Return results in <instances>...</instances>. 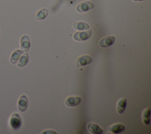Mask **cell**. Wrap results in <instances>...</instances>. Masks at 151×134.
<instances>
[{
	"label": "cell",
	"instance_id": "obj_3",
	"mask_svg": "<svg viewBox=\"0 0 151 134\" xmlns=\"http://www.w3.org/2000/svg\"><path fill=\"white\" fill-rule=\"evenodd\" d=\"M94 8V5L91 2L84 1L79 4L77 7L76 10L78 12H84Z\"/></svg>",
	"mask_w": 151,
	"mask_h": 134
},
{
	"label": "cell",
	"instance_id": "obj_16",
	"mask_svg": "<svg viewBox=\"0 0 151 134\" xmlns=\"http://www.w3.org/2000/svg\"><path fill=\"white\" fill-rule=\"evenodd\" d=\"M48 14V9L47 8H42L35 15V18L37 20H42L46 18Z\"/></svg>",
	"mask_w": 151,
	"mask_h": 134
},
{
	"label": "cell",
	"instance_id": "obj_10",
	"mask_svg": "<svg viewBox=\"0 0 151 134\" xmlns=\"http://www.w3.org/2000/svg\"><path fill=\"white\" fill-rule=\"evenodd\" d=\"M88 130L93 134H101L103 133V130L99 126L94 123H89L87 124Z\"/></svg>",
	"mask_w": 151,
	"mask_h": 134
},
{
	"label": "cell",
	"instance_id": "obj_17",
	"mask_svg": "<svg viewBox=\"0 0 151 134\" xmlns=\"http://www.w3.org/2000/svg\"><path fill=\"white\" fill-rule=\"evenodd\" d=\"M133 1H144V0H133Z\"/></svg>",
	"mask_w": 151,
	"mask_h": 134
},
{
	"label": "cell",
	"instance_id": "obj_12",
	"mask_svg": "<svg viewBox=\"0 0 151 134\" xmlns=\"http://www.w3.org/2000/svg\"><path fill=\"white\" fill-rule=\"evenodd\" d=\"M23 51L21 50H15L11 54L10 57V62L12 64H15L18 61L20 56L23 53Z\"/></svg>",
	"mask_w": 151,
	"mask_h": 134
},
{
	"label": "cell",
	"instance_id": "obj_1",
	"mask_svg": "<svg viewBox=\"0 0 151 134\" xmlns=\"http://www.w3.org/2000/svg\"><path fill=\"white\" fill-rule=\"evenodd\" d=\"M92 33V30L90 29V30H88L87 31H78L76 32L74 34L73 38L76 41H84L89 38Z\"/></svg>",
	"mask_w": 151,
	"mask_h": 134
},
{
	"label": "cell",
	"instance_id": "obj_9",
	"mask_svg": "<svg viewBox=\"0 0 151 134\" xmlns=\"http://www.w3.org/2000/svg\"><path fill=\"white\" fill-rule=\"evenodd\" d=\"M109 130L113 133H119L124 130V126L120 123H114L108 128Z\"/></svg>",
	"mask_w": 151,
	"mask_h": 134
},
{
	"label": "cell",
	"instance_id": "obj_11",
	"mask_svg": "<svg viewBox=\"0 0 151 134\" xmlns=\"http://www.w3.org/2000/svg\"><path fill=\"white\" fill-rule=\"evenodd\" d=\"M127 100L126 98H121L117 103V112L118 113H122L124 111L126 106Z\"/></svg>",
	"mask_w": 151,
	"mask_h": 134
},
{
	"label": "cell",
	"instance_id": "obj_6",
	"mask_svg": "<svg viewBox=\"0 0 151 134\" xmlns=\"http://www.w3.org/2000/svg\"><path fill=\"white\" fill-rule=\"evenodd\" d=\"M91 61V58L88 55H83L79 57L76 61V65L77 67L84 66L89 64Z\"/></svg>",
	"mask_w": 151,
	"mask_h": 134
},
{
	"label": "cell",
	"instance_id": "obj_15",
	"mask_svg": "<svg viewBox=\"0 0 151 134\" xmlns=\"http://www.w3.org/2000/svg\"><path fill=\"white\" fill-rule=\"evenodd\" d=\"M150 110L149 108H146L142 113V120L143 123L147 125L150 123Z\"/></svg>",
	"mask_w": 151,
	"mask_h": 134
},
{
	"label": "cell",
	"instance_id": "obj_2",
	"mask_svg": "<svg viewBox=\"0 0 151 134\" xmlns=\"http://www.w3.org/2000/svg\"><path fill=\"white\" fill-rule=\"evenodd\" d=\"M11 126L14 129H18L21 125V119L20 115L17 113H14L12 115L9 120Z\"/></svg>",
	"mask_w": 151,
	"mask_h": 134
},
{
	"label": "cell",
	"instance_id": "obj_8",
	"mask_svg": "<svg viewBox=\"0 0 151 134\" xmlns=\"http://www.w3.org/2000/svg\"><path fill=\"white\" fill-rule=\"evenodd\" d=\"M81 102V98L78 96H70L65 100V104L70 107H74L78 105Z\"/></svg>",
	"mask_w": 151,
	"mask_h": 134
},
{
	"label": "cell",
	"instance_id": "obj_4",
	"mask_svg": "<svg viewBox=\"0 0 151 134\" xmlns=\"http://www.w3.org/2000/svg\"><path fill=\"white\" fill-rule=\"evenodd\" d=\"M20 46L21 50L23 51H27L30 48V40L28 35H24L20 40Z\"/></svg>",
	"mask_w": 151,
	"mask_h": 134
},
{
	"label": "cell",
	"instance_id": "obj_14",
	"mask_svg": "<svg viewBox=\"0 0 151 134\" xmlns=\"http://www.w3.org/2000/svg\"><path fill=\"white\" fill-rule=\"evenodd\" d=\"M29 61V55L27 53H25L21 55L19 60H18L17 65L19 67H23L27 65Z\"/></svg>",
	"mask_w": 151,
	"mask_h": 134
},
{
	"label": "cell",
	"instance_id": "obj_5",
	"mask_svg": "<svg viewBox=\"0 0 151 134\" xmlns=\"http://www.w3.org/2000/svg\"><path fill=\"white\" fill-rule=\"evenodd\" d=\"M28 98L25 95H22L18 100V108L19 110L23 112L26 110L28 107Z\"/></svg>",
	"mask_w": 151,
	"mask_h": 134
},
{
	"label": "cell",
	"instance_id": "obj_7",
	"mask_svg": "<svg viewBox=\"0 0 151 134\" xmlns=\"http://www.w3.org/2000/svg\"><path fill=\"white\" fill-rule=\"evenodd\" d=\"M114 37L107 36L102 38L99 42V45L101 47H107L111 45L114 42Z\"/></svg>",
	"mask_w": 151,
	"mask_h": 134
},
{
	"label": "cell",
	"instance_id": "obj_13",
	"mask_svg": "<svg viewBox=\"0 0 151 134\" xmlns=\"http://www.w3.org/2000/svg\"><path fill=\"white\" fill-rule=\"evenodd\" d=\"M73 27L77 30H86L90 28V25L85 22H74Z\"/></svg>",
	"mask_w": 151,
	"mask_h": 134
}]
</instances>
